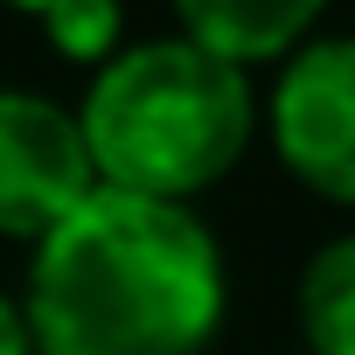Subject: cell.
I'll return each instance as SVG.
<instances>
[{"label":"cell","instance_id":"6da1fadb","mask_svg":"<svg viewBox=\"0 0 355 355\" xmlns=\"http://www.w3.org/2000/svg\"><path fill=\"white\" fill-rule=\"evenodd\" d=\"M223 251L196 209L98 189L28 258L35 355H202L223 327Z\"/></svg>","mask_w":355,"mask_h":355},{"label":"cell","instance_id":"7a4b0ae2","mask_svg":"<svg viewBox=\"0 0 355 355\" xmlns=\"http://www.w3.org/2000/svg\"><path fill=\"white\" fill-rule=\"evenodd\" d=\"M77 125L105 189L196 209V196L244 160L258 132V98L244 70L216 63L189 35H146L91 70Z\"/></svg>","mask_w":355,"mask_h":355},{"label":"cell","instance_id":"3957f363","mask_svg":"<svg viewBox=\"0 0 355 355\" xmlns=\"http://www.w3.org/2000/svg\"><path fill=\"white\" fill-rule=\"evenodd\" d=\"M265 125L300 189L355 209V35H313L293 49L279 63Z\"/></svg>","mask_w":355,"mask_h":355},{"label":"cell","instance_id":"277c9868","mask_svg":"<svg viewBox=\"0 0 355 355\" xmlns=\"http://www.w3.org/2000/svg\"><path fill=\"white\" fill-rule=\"evenodd\" d=\"M98 189L105 182L77 112L42 91H0V237L42 244Z\"/></svg>","mask_w":355,"mask_h":355},{"label":"cell","instance_id":"5b68a950","mask_svg":"<svg viewBox=\"0 0 355 355\" xmlns=\"http://www.w3.org/2000/svg\"><path fill=\"white\" fill-rule=\"evenodd\" d=\"M174 35L251 77L258 63H286L293 49H306L320 35V8L313 0H189Z\"/></svg>","mask_w":355,"mask_h":355},{"label":"cell","instance_id":"8992f818","mask_svg":"<svg viewBox=\"0 0 355 355\" xmlns=\"http://www.w3.org/2000/svg\"><path fill=\"white\" fill-rule=\"evenodd\" d=\"M300 334H306V355H355V237H334L306 258Z\"/></svg>","mask_w":355,"mask_h":355},{"label":"cell","instance_id":"52a82bcc","mask_svg":"<svg viewBox=\"0 0 355 355\" xmlns=\"http://www.w3.org/2000/svg\"><path fill=\"white\" fill-rule=\"evenodd\" d=\"M35 28L49 35V49L63 63H84V70H105L119 49H125V15L105 8V0H70V8H42Z\"/></svg>","mask_w":355,"mask_h":355},{"label":"cell","instance_id":"ba28073f","mask_svg":"<svg viewBox=\"0 0 355 355\" xmlns=\"http://www.w3.org/2000/svg\"><path fill=\"white\" fill-rule=\"evenodd\" d=\"M0 355H35V334H28V313L15 293H0Z\"/></svg>","mask_w":355,"mask_h":355}]
</instances>
